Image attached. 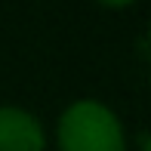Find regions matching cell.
<instances>
[{
    "instance_id": "obj_1",
    "label": "cell",
    "mask_w": 151,
    "mask_h": 151,
    "mask_svg": "<svg viewBox=\"0 0 151 151\" xmlns=\"http://www.w3.org/2000/svg\"><path fill=\"white\" fill-rule=\"evenodd\" d=\"M56 139L59 151H127L117 114L93 99H80L62 111Z\"/></svg>"
},
{
    "instance_id": "obj_2",
    "label": "cell",
    "mask_w": 151,
    "mask_h": 151,
    "mask_svg": "<svg viewBox=\"0 0 151 151\" xmlns=\"http://www.w3.org/2000/svg\"><path fill=\"white\" fill-rule=\"evenodd\" d=\"M43 123L25 108H0V151H43Z\"/></svg>"
},
{
    "instance_id": "obj_3",
    "label": "cell",
    "mask_w": 151,
    "mask_h": 151,
    "mask_svg": "<svg viewBox=\"0 0 151 151\" xmlns=\"http://www.w3.org/2000/svg\"><path fill=\"white\" fill-rule=\"evenodd\" d=\"M99 3H105V6H114V9H123V6L136 3V0H99Z\"/></svg>"
},
{
    "instance_id": "obj_4",
    "label": "cell",
    "mask_w": 151,
    "mask_h": 151,
    "mask_svg": "<svg viewBox=\"0 0 151 151\" xmlns=\"http://www.w3.org/2000/svg\"><path fill=\"white\" fill-rule=\"evenodd\" d=\"M139 151H151V145H148V133L139 136Z\"/></svg>"
}]
</instances>
